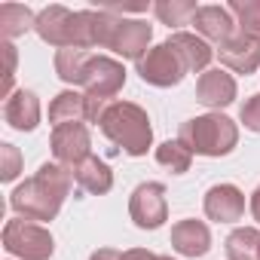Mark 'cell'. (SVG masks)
Wrapping results in <instances>:
<instances>
[{"label": "cell", "mask_w": 260, "mask_h": 260, "mask_svg": "<svg viewBox=\"0 0 260 260\" xmlns=\"http://www.w3.org/2000/svg\"><path fill=\"white\" fill-rule=\"evenodd\" d=\"M128 214H132L135 226L141 230H156L169 217V202H166V187L156 181L138 184L132 199H128Z\"/></svg>", "instance_id": "cell-8"}, {"label": "cell", "mask_w": 260, "mask_h": 260, "mask_svg": "<svg viewBox=\"0 0 260 260\" xmlns=\"http://www.w3.org/2000/svg\"><path fill=\"white\" fill-rule=\"evenodd\" d=\"M217 55H220V61L230 71H236V74H254L260 68V40L239 31V34H233L230 40H223L217 46Z\"/></svg>", "instance_id": "cell-10"}, {"label": "cell", "mask_w": 260, "mask_h": 260, "mask_svg": "<svg viewBox=\"0 0 260 260\" xmlns=\"http://www.w3.org/2000/svg\"><path fill=\"white\" fill-rule=\"evenodd\" d=\"M178 141H184L190 153H199V156H226L239 144V128L223 113H205L181 122Z\"/></svg>", "instance_id": "cell-4"}, {"label": "cell", "mask_w": 260, "mask_h": 260, "mask_svg": "<svg viewBox=\"0 0 260 260\" xmlns=\"http://www.w3.org/2000/svg\"><path fill=\"white\" fill-rule=\"evenodd\" d=\"M138 74H141L144 83L159 86V89H169V86H178V83L184 80L187 68H184L181 55H178L169 43H159V46H153V49L138 61Z\"/></svg>", "instance_id": "cell-6"}, {"label": "cell", "mask_w": 260, "mask_h": 260, "mask_svg": "<svg viewBox=\"0 0 260 260\" xmlns=\"http://www.w3.org/2000/svg\"><path fill=\"white\" fill-rule=\"evenodd\" d=\"M74 181H77L80 190L101 196V193H107V190L113 187V172H110V166H107L104 159L89 156V159H83V162L74 169Z\"/></svg>", "instance_id": "cell-19"}, {"label": "cell", "mask_w": 260, "mask_h": 260, "mask_svg": "<svg viewBox=\"0 0 260 260\" xmlns=\"http://www.w3.org/2000/svg\"><path fill=\"white\" fill-rule=\"evenodd\" d=\"M34 31L40 34L43 43L58 46V49H89L95 46L92 40V13H71L68 7H46L37 13V25Z\"/></svg>", "instance_id": "cell-3"}, {"label": "cell", "mask_w": 260, "mask_h": 260, "mask_svg": "<svg viewBox=\"0 0 260 260\" xmlns=\"http://www.w3.org/2000/svg\"><path fill=\"white\" fill-rule=\"evenodd\" d=\"M172 248L184 257H202L211 248V233L202 220H178L172 226Z\"/></svg>", "instance_id": "cell-14"}, {"label": "cell", "mask_w": 260, "mask_h": 260, "mask_svg": "<svg viewBox=\"0 0 260 260\" xmlns=\"http://www.w3.org/2000/svg\"><path fill=\"white\" fill-rule=\"evenodd\" d=\"M205 214L217 223H233L245 214V196L233 184H214L205 193Z\"/></svg>", "instance_id": "cell-11"}, {"label": "cell", "mask_w": 260, "mask_h": 260, "mask_svg": "<svg viewBox=\"0 0 260 260\" xmlns=\"http://www.w3.org/2000/svg\"><path fill=\"white\" fill-rule=\"evenodd\" d=\"M196 98L205 107H226L236 101V80L226 71H205L196 83Z\"/></svg>", "instance_id": "cell-13"}, {"label": "cell", "mask_w": 260, "mask_h": 260, "mask_svg": "<svg viewBox=\"0 0 260 260\" xmlns=\"http://www.w3.org/2000/svg\"><path fill=\"white\" fill-rule=\"evenodd\" d=\"M89 122V98L86 92H58L49 104V122L58 128V125H68V122Z\"/></svg>", "instance_id": "cell-18"}, {"label": "cell", "mask_w": 260, "mask_h": 260, "mask_svg": "<svg viewBox=\"0 0 260 260\" xmlns=\"http://www.w3.org/2000/svg\"><path fill=\"white\" fill-rule=\"evenodd\" d=\"M193 25H196V31H199L205 40H214L217 46L236 34V31H233L236 22H233L230 10H223V7H199L196 16H193Z\"/></svg>", "instance_id": "cell-16"}, {"label": "cell", "mask_w": 260, "mask_h": 260, "mask_svg": "<svg viewBox=\"0 0 260 260\" xmlns=\"http://www.w3.org/2000/svg\"><path fill=\"white\" fill-rule=\"evenodd\" d=\"M4 119L13 128H19V132H34L37 122H40V101H37V95L28 92V89H19L16 95H10L7 104H4Z\"/></svg>", "instance_id": "cell-15"}, {"label": "cell", "mask_w": 260, "mask_h": 260, "mask_svg": "<svg viewBox=\"0 0 260 260\" xmlns=\"http://www.w3.org/2000/svg\"><path fill=\"white\" fill-rule=\"evenodd\" d=\"M226 257L230 260H260V233L254 226L233 230L226 236Z\"/></svg>", "instance_id": "cell-20"}, {"label": "cell", "mask_w": 260, "mask_h": 260, "mask_svg": "<svg viewBox=\"0 0 260 260\" xmlns=\"http://www.w3.org/2000/svg\"><path fill=\"white\" fill-rule=\"evenodd\" d=\"M251 214H254V220L260 223V187L251 193Z\"/></svg>", "instance_id": "cell-30"}, {"label": "cell", "mask_w": 260, "mask_h": 260, "mask_svg": "<svg viewBox=\"0 0 260 260\" xmlns=\"http://www.w3.org/2000/svg\"><path fill=\"white\" fill-rule=\"evenodd\" d=\"M166 43L181 55L187 74H193V71H205L208 61H211V55H214V49H211L202 37H196V34H184V31H178V34H172Z\"/></svg>", "instance_id": "cell-17"}, {"label": "cell", "mask_w": 260, "mask_h": 260, "mask_svg": "<svg viewBox=\"0 0 260 260\" xmlns=\"http://www.w3.org/2000/svg\"><path fill=\"white\" fill-rule=\"evenodd\" d=\"M52 153L61 166H68L71 172L89 159V147H92V138H89V128L83 122H68V125H58L52 128Z\"/></svg>", "instance_id": "cell-9"}, {"label": "cell", "mask_w": 260, "mask_h": 260, "mask_svg": "<svg viewBox=\"0 0 260 260\" xmlns=\"http://www.w3.org/2000/svg\"><path fill=\"white\" fill-rule=\"evenodd\" d=\"M22 172V153L13 144H0V181H16Z\"/></svg>", "instance_id": "cell-27"}, {"label": "cell", "mask_w": 260, "mask_h": 260, "mask_svg": "<svg viewBox=\"0 0 260 260\" xmlns=\"http://www.w3.org/2000/svg\"><path fill=\"white\" fill-rule=\"evenodd\" d=\"M71 184H74V172L68 166L43 162L34 178H28L25 184H19L13 190L10 205L25 220H52L58 214L61 202L68 199Z\"/></svg>", "instance_id": "cell-1"}, {"label": "cell", "mask_w": 260, "mask_h": 260, "mask_svg": "<svg viewBox=\"0 0 260 260\" xmlns=\"http://www.w3.org/2000/svg\"><path fill=\"white\" fill-rule=\"evenodd\" d=\"M34 25H37V16L28 7H19V4L0 7V34H4V40H13V37L25 34L28 28H34Z\"/></svg>", "instance_id": "cell-21"}, {"label": "cell", "mask_w": 260, "mask_h": 260, "mask_svg": "<svg viewBox=\"0 0 260 260\" xmlns=\"http://www.w3.org/2000/svg\"><path fill=\"white\" fill-rule=\"evenodd\" d=\"M239 116H242L245 128H251V132H260V92H254V95L242 104Z\"/></svg>", "instance_id": "cell-28"}, {"label": "cell", "mask_w": 260, "mask_h": 260, "mask_svg": "<svg viewBox=\"0 0 260 260\" xmlns=\"http://www.w3.org/2000/svg\"><path fill=\"white\" fill-rule=\"evenodd\" d=\"M150 40H153V28L147 25V22H125L122 19V25H119V31H116V40H113V52L116 55H122V58H135V61H141L150 49Z\"/></svg>", "instance_id": "cell-12"}, {"label": "cell", "mask_w": 260, "mask_h": 260, "mask_svg": "<svg viewBox=\"0 0 260 260\" xmlns=\"http://www.w3.org/2000/svg\"><path fill=\"white\" fill-rule=\"evenodd\" d=\"M196 10H199V7L193 4V0H159V4H153L156 19H159L162 25H169V28H181V25L193 22Z\"/></svg>", "instance_id": "cell-22"}, {"label": "cell", "mask_w": 260, "mask_h": 260, "mask_svg": "<svg viewBox=\"0 0 260 260\" xmlns=\"http://www.w3.org/2000/svg\"><path fill=\"white\" fill-rule=\"evenodd\" d=\"M4 58H7V71H4V86H0V95H10V89H13V77H16V46L10 43V40H4Z\"/></svg>", "instance_id": "cell-29"}, {"label": "cell", "mask_w": 260, "mask_h": 260, "mask_svg": "<svg viewBox=\"0 0 260 260\" xmlns=\"http://www.w3.org/2000/svg\"><path fill=\"white\" fill-rule=\"evenodd\" d=\"M86 61H89V52L86 49H58L55 52V74L64 83L80 86V77H83Z\"/></svg>", "instance_id": "cell-24"}, {"label": "cell", "mask_w": 260, "mask_h": 260, "mask_svg": "<svg viewBox=\"0 0 260 260\" xmlns=\"http://www.w3.org/2000/svg\"><path fill=\"white\" fill-rule=\"evenodd\" d=\"M98 125H101V132L116 147H122L128 156H144L147 147L153 144L150 116H147L144 107H138L132 101H110Z\"/></svg>", "instance_id": "cell-2"}, {"label": "cell", "mask_w": 260, "mask_h": 260, "mask_svg": "<svg viewBox=\"0 0 260 260\" xmlns=\"http://www.w3.org/2000/svg\"><path fill=\"white\" fill-rule=\"evenodd\" d=\"M89 260H172V257H162V254H153V251H144V248H128V251L98 248Z\"/></svg>", "instance_id": "cell-26"}, {"label": "cell", "mask_w": 260, "mask_h": 260, "mask_svg": "<svg viewBox=\"0 0 260 260\" xmlns=\"http://www.w3.org/2000/svg\"><path fill=\"white\" fill-rule=\"evenodd\" d=\"M156 162L162 169H169L172 175H184L190 172V162H193V153L184 141H166L156 147Z\"/></svg>", "instance_id": "cell-23"}, {"label": "cell", "mask_w": 260, "mask_h": 260, "mask_svg": "<svg viewBox=\"0 0 260 260\" xmlns=\"http://www.w3.org/2000/svg\"><path fill=\"white\" fill-rule=\"evenodd\" d=\"M230 13L239 19L242 34L260 40V0H230Z\"/></svg>", "instance_id": "cell-25"}, {"label": "cell", "mask_w": 260, "mask_h": 260, "mask_svg": "<svg viewBox=\"0 0 260 260\" xmlns=\"http://www.w3.org/2000/svg\"><path fill=\"white\" fill-rule=\"evenodd\" d=\"M4 248L22 260H49L55 251V242H52L49 230H43L31 220H7Z\"/></svg>", "instance_id": "cell-5"}, {"label": "cell", "mask_w": 260, "mask_h": 260, "mask_svg": "<svg viewBox=\"0 0 260 260\" xmlns=\"http://www.w3.org/2000/svg\"><path fill=\"white\" fill-rule=\"evenodd\" d=\"M122 83H125V71L119 61H113L107 55H89L83 77H80V86L86 89V95L110 101L122 89Z\"/></svg>", "instance_id": "cell-7"}]
</instances>
